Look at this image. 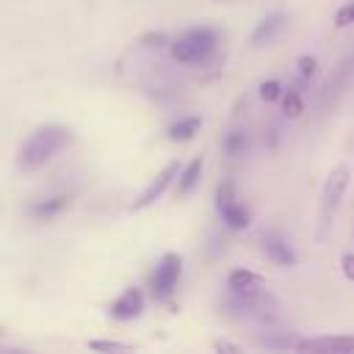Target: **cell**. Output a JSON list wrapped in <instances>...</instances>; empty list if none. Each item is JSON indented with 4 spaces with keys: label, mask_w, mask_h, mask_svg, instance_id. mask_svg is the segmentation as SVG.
Returning a JSON list of instances; mask_svg holds the SVG:
<instances>
[{
    "label": "cell",
    "mask_w": 354,
    "mask_h": 354,
    "mask_svg": "<svg viewBox=\"0 0 354 354\" xmlns=\"http://www.w3.org/2000/svg\"><path fill=\"white\" fill-rule=\"evenodd\" d=\"M72 205V194H55V196H47V199H39L30 205V216L33 218H55L58 213H64L66 207Z\"/></svg>",
    "instance_id": "obj_10"
},
{
    "label": "cell",
    "mask_w": 354,
    "mask_h": 354,
    "mask_svg": "<svg viewBox=\"0 0 354 354\" xmlns=\"http://www.w3.org/2000/svg\"><path fill=\"white\" fill-rule=\"evenodd\" d=\"M224 147H227V155H241V152L246 149V133H243V130H232V133L227 136Z\"/></svg>",
    "instance_id": "obj_17"
},
{
    "label": "cell",
    "mask_w": 354,
    "mask_h": 354,
    "mask_svg": "<svg viewBox=\"0 0 354 354\" xmlns=\"http://www.w3.org/2000/svg\"><path fill=\"white\" fill-rule=\"evenodd\" d=\"M138 41H141L144 47H160V44H166V41H169V36H166L163 30H152V33H144Z\"/></svg>",
    "instance_id": "obj_21"
},
{
    "label": "cell",
    "mask_w": 354,
    "mask_h": 354,
    "mask_svg": "<svg viewBox=\"0 0 354 354\" xmlns=\"http://www.w3.org/2000/svg\"><path fill=\"white\" fill-rule=\"evenodd\" d=\"M282 86L277 83V80H263L260 83V97L266 100V102H277V100H282Z\"/></svg>",
    "instance_id": "obj_18"
},
{
    "label": "cell",
    "mask_w": 354,
    "mask_h": 354,
    "mask_svg": "<svg viewBox=\"0 0 354 354\" xmlns=\"http://www.w3.org/2000/svg\"><path fill=\"white\" fill-rule=\"evenodd\" d=\"M199 127H202V122L196 116H185V119H177L166 127V138L169 141H191L199 133Z\"/></svg>",
    "instance_id": "obj_12"
},
{
    "label": "cell",
    "mask_w": 354,
    "mask_h": 354,
    "mask_svg": "<svg viewBox=\"0 0 354 354\" xmlns=\"http://www.w3.org/2000/svg\"><path fill=\"white\" fill-rule=\"evenodd\" d=\"M227 288L230 293H241V296H257L263 293V277L249 271V268H235L227 277Z\"/></svg>",
    "instance_id": "obj_9"
},
{
    "label": "cell",
    "mask_w": 354,
    "mask_h": 354,
    "mask_svg": "<svg viewBox=\"0 0 354 354\" xmlns=\"http://www.w3.org/2000/svg\"><path fill=\"white\" fill-rule=\"evenodd\" d=\"M72 130L66 124H41L36 127L19 147L17 152V166L22 171H36L41 166H47L61 149H66L72 144Z\"/></svg>",
    "instance_id": "obj_1"
},
{
    "label": "cell",
    "mask_w": 354,
    "mask_h": 354,
    "mask_svg": "<svg viewBox=\"0 0 354 354\" xmlns=\"http://www.w3.org/2000/svg\"><path fill=\"white\" fill-rule=\"evenodd\" d=\"M180 274H183V257L177 252H166L158 260L155 271L149 274V290H152V296L158 301H166L174 293V288L180 282Z\"/></svg>",
    "instance_id": "obj_4"
},
{
    "label": "cell",
    "mask_w": 354,
    "mask_h": 354,
    "mask_svg": "<svg viewBox=\"0 0 354 354\" xmlns=\"http://www.w3.org/2000/svg\"><path fill=\"white\" fill-rule=\"evenodd\" d=\"M88 348H94V351H130L133 346L130 343H116V340H91Z\"/></svg>",
    "instance_id": "obj_20"
},
{
    "label": "cell",
    "mask_w": 354,
    "mask_h": 354,
    "mask_svg": "<svg viewBox=\"0 0 354 354\" xmlns=\"http://www.w3.org/2000/svg\"><path fill=\"white\" fill-rule=\"evenodd\" d=\"M232 202H235V185H232V180H221L218 188H216V210L221 213Z\"/></svg>",
    "instance_id": "obj_16"
},
{
    "label": "cell",
    "mask_w": 354,
    "mask_h": 354,
    "mask_svg": "<svg viewBox=\"0 0 354 354\" xmlns=\"http://www.w3.org/2000/svg\"><path fill=\"white\" fill-rule=\"evenodd\" d=\"M340 268H343V277L354 282V254H343L340 257Z\"/></svg>",
    "instance_id": "obj_23"
},
{
    "label": "cell",
    "mask_w": 354,
    "mask_h": 354,
    "mask_svg": "<svg viewBox=\"0 0 354 354\" xmlns=\"http://www.w3.org/2000/svg\"><path fill=\"white\" fill-rule=\"evenodd\" d=\"M141 310H144V293H141V288H124L122 296L111 304V315L116 321H133V318L141 315Z\"/></svg>",
    "instance_id": "obj_8"
},
{
    "label": "cell",
    "mask_w": 354,
    "mask_h": 354,
    "mask_svg": "<svg viewBox=\"0 0 354 354\" xmlns=\"http://www.w3.org/2000/svg\"><path fill=\"white\" fill-rule=\"evenodd\" d=\"M348 177H351L348 166H335L329 171V177H326V183H324L321 202H318V238L321 241L326 238V230L335 221V213L340 207V199H343V194L348 188Z\"/></svg>",
    "instance_id": "obj_3"
},
{
    "label": "cell",
    "mask_w": 354,
    "mask_h": 354,
    "mask_svg": "<svg viewBox=\"0 0 354 354\" xmlns=\"http://www.w3.org/2000/svg\"><path fill=\"white\" fill-rule=\"evenodd\" d=\"M301 111H304V102H301L299 88H285L282 91V113L288 119H296V116H301Z\"/></svg>",
    "instance_id": "obj_15"
},
{
    "label": "cell",
    "mask_w": 354,
    "mask_h": 354,
    "mask_svg": "<svg viewBox=\"0 0 354 354\" xmlns=\"http://www.w3.org/2000/svg\"><path fill=\"white\" fill-rule=\"evenodd\" d=\"M293 348L296 351H324V354H351L354 351V337L351 335L313 337V340H299Z\"/></svg>",
    "instance_id": "obj_7"
},
{
    "label": "cell",
    "mask_w": 354,
    "mask_h": 354,
    "mask_svg": "<svg viewBox=\"0 0 354 354\" xmlns=\"http://www.w3.org/2000/svg\"><path fill=\"white\" fill-rule=\"evenodd\" d=\"M218 216H221V221H224L230 230H246V227H249V221H252L249 207H243L241 202H232V205H230V207H224Z\"/></svg>",
    "instance_id": "obj_14"
},
{
    "label": "cell",
    "mask_w": 354,
    "mask_h": 354,
    "mask_svg": "<svg viewBox=\"0 0 354 354\" xmlns=\"http://www.w3.org/2000/svg\"><path fill=\"white\" fill-rule=\"evenodd\" d=\"M260 249H263V254H266L271 263H277V266H282V268H293V266L299 263L293 246H290L288 238H285L282 232H277V230L263 232V238H260Z\"/></svg>",
    "instance_id": "obj_5"
},
{
    "label": "cell",
    "mask_w": 354,
    "mask_h": 354,
    "mask_svg": "<svg viewBox=\"0 0 354 354\" xmlns=\"http://www.w3.org/2000/svg\"><path fill=\"white\" fill-rule=\"evenodd\" d=\"M216 348L218 351H238V346H232V343H216Z\"/></svg>",
    "instance_id": "obj_24"
},
{
    "label": "cell",
    "mask_w": 354,
    "mask_h": 354,
    "mask_svg": "<svg viewBox=\"0 0 354 354\" xmlns=\"http://www.w3.org/2000/svg\"><path fill=\"white\" fill-rule=\"evenodd\" d=\"M216 30L213 28H188L183 30L177 39H171L169 50H171V58L180 61V64H202L213 55L216 50Z\"/></svg>",
    "instance_id": "obj_2"
},
{
    "label": "cell",
    "mask_w": 354,
    "mask_h": 354,
    "mask_svg": "<svg viewBox=\"0 0 354 354\" xmlns=\"http://www.w3.org/2000/svg\"><path fill=\"white\" fill-rule=\"evenodd\" d=\"M199 177H202V158H194V160L180 171V177H177V194H180V196L191 194V191L196 188Z\"/></svg>",
    "instance_id": "obj_13"
},
{
    "label": "cell",
    "mask_w": 354,
    "mask_h": 354,
    "mask_svg": "<svg viewBox=\"0 0 354 354\" xmlns=\"http://www.w3.org/2000/svg\"><path fill=\"white\" fill-rule=\"evenodd\" d=\"M180 171H183V169H180V163H177V160L166 163V166L155 174V180H149V185L138 194V199L133 202V210H144V207H149V205H152V202H155V199H158V196L171 185V180H174V177H180Z\"/></svg>",
    "instance_id": "obj_6"
},
{
    "label": "cell",
    "mask_w": 354,
    "mask_h": 354,
    "mask_svg": "<svg viewBox=\"0 0 354 354\" xmlns=\"http://www.w3.org/2000/svg\"><path fill=\"white\" fill-rule=\"evenodd\" d=\"M335 25H337V28H348V25H354V0L346 3V6H340V8L335 11Z\"/></svg>",
    "instance_id": "obj_19"
},
{
    "label": "cell",
    "mask_w": 354,
    "mask_h": 354,
    "mask_svg": "<svg viewBox=\"0 0 354 354\" xmlns=\"http://www.w3.org/2000/svg\"><path fill=\"white\" fill-rule=\"evenodd\" d=\"M315 69H318L315 55H301V58H299V75H301V77H313Z\"/></svg>",
    "instance_id": "obj_22"
},
{
    "label": "cell",
    "mask_w": 354,
    "mask_h": 354,
    "mask_svg": "<svg viewBox=\"0 0 354 354\" xmlns=\"http://www.w3.org/2000/svg\"><path fill=\"white\" fill-rule=\"evenodd\" d=\"M282 28H285V14H282V11H274V14L263 17V19L257 22V28L252 30V44H266V41H271Z\"/></svg>",
    "instance_id": "obj_11"
}]
</instances>
